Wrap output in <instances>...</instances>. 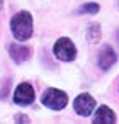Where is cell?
Masks as SVG:
<instances>
[{"label":"cell","mask_w":119,"mask_h":124,"mask_svg":"<svg viewBox=\"0 0 119 124\" xmlns=\"http://www.w3.org/2000/svg\"><path fill=\"white\" fill-rule=\"evenodd\" d=\"M9 54L12 56V60L16 63H22L26 60H29L31 56V48L22 46V44H10L9 46Z\"/></svg>","instance_id":"cell-7"},{"label":"cell","mask_w":119,"mask_h":124,"mask_svg":"<svg viewBox=\"0 0 119 124\" xmlns=\"http://www.w3.org/2000/svg\"><path fill=\"white\" fill-rule=\"evenodd\" d=\"M97 12H99L97 4H85L83 7L78 9V14H97Z\"/></svg>","instance_id":"cell-10"},{"label":"cell","mask_w":119,"mask_h":124,"mask_svg":"<svg viewBox=\"0 0 119 124\" xmlns=\"http://www.w3.org/2000/svg\"><path fill=\"white\" fill-rule=\"evenodd\" d=\"M68 99H66V93L58 90V88H49L44 95H43V104L53 110H61L65 105H66Z\"/></svg>","instance_id":"cell-3"},{"label":"cell","mask_w":119,"mask_h":124,"mask_svg":"<svg viewBox=\"0 0 119 124\" xmlns=\"http://www.w3.org/2000/svg\"><path fill=\"white\" fill-rule=\"evenodd\" d=\"M73 105H75L77 114H80V116H90L92 110H94V107H95V100L88 93H80L75 99V104Z\"/></svg>","instance_id":"cell-4"},{"label":"cell","mask_w":119,"mask_h":124,"mask_svg":"<svg viewBox=\"0 0 119 124\" xmlns=\"http://www.w3.org/2000/svg\"><path fill=\"white\" fill-rule=\"evenodd\" d=\"M55 56L61 61H71L77 56V49L75 44L68 39V38H60L55 44Z\"/></svg>","instance_id":"cell-2"},{"label":"cell","mask_w":119,"mask_h":124,"mask_svg":"<svg viewBox=\"0 0 119 124\" xmlns=\"http://www.w3.org/2000/svg\"><path fill=\"white\" fill-rule=\"evenodd\" d=\"M117 56H116V51L111 48V46H104L100 54H99V66L102 70H109L114 63H116Z\"/></svg>","instance_id":"cell-6"},{"label":"cell","mask_w":119,"mask_h":124,"mask_svg":"<svg viewBox=\"0 0 119 124\" xmlns=\"http://www.w3.org/2000/svg\"><path fill=\"white\" fill-rule=\"evenodd\" d=\"M94 122L95 124H112V122H116V116L107 105H102L97 109V112L94 116Z\"/></svg>","instance_id":"cell-8"},{"label":"cell","mask_w":119,"mask_h":124,"mask_svg":"<svg viewBox=\"0 0 119 124\" xmlns=\"http://www.w3.org/2000/svg\"><path fill=\"white\" fill-rule=\"evenodd\" d=\"M87 38L90 43H97L99 38H100V26L99 24H90L88 26V32H87Z\"/></svg>","instance_id":"cell-9"},{"label":"cell","mask_w":119,"mask_h":124,"mask_svg":"<svg viewBox=\"0 0 119 124\" xmlns=\"http://www.w3.org/2000/svg\"><path fill=\"white\" fill-rule=\"evenodd\" d=\"M10 29H12V34L17 41H26L31 38L32 34V17L29 12L26 10H21L17 12L14 17H12V22H10Z\"/></svg>","instance_id":"cell-1"},{"label":"cell","mask_w":119,"mask_h":124,"mask_svg":"<svg viewBox=\"0 0 119 124\" xmlns=\"http://www.w3.org/2000/svg\"><path fill=\"white\" fill-rule=\"evenodd\" d=\"M34 100V90L29 83H21L14 93V102L19 105H29Z\"/></svg>","instance_id":"cell-5"},{"label":"cell","mask_w":119,"mask_h":124,"mask_svg":"<svg viewBox=\"0 0 119 124\" xmlns=\"http://www.w3.org/2000/svg\"><path fill=\"white\" fill-rule=\"evenodd\" d=\"M2 4H4V0H0V9H2Z\"/></svg>","instance_id":"cell-11"}]
</instances>
